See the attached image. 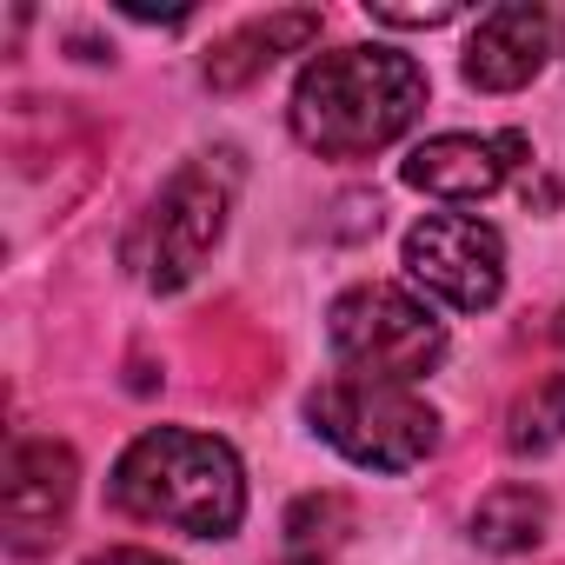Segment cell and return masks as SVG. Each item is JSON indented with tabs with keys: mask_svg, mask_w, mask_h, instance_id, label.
Here are the masks:
<instances>
[{
	"mask_svg": "<svg viewBox=\"0 0 565 565\" xmlns=\"http://www.w3.org/2000/svg\"><path fill=\"white\" fill-rule=\"evenodd\" d=\"M472 539H479L486 552H525V545H539V539H545V499H539L532 486H499V492H486L479 512H472Z\"/></svg>",
	"mask_w": 565,
	"mask_h": 565,
	"instance_id": "obj_11",
	"label": "cell"
},
{
	"mask_svg": "<svg viewBox=\"0 0 565 565\" xmlns=\"http://www.w3.org/2000/svg\"><path fill=\"white\" fill-rule=\"evenodd\" d=\"M287 565H320V558H287Z\"/></svg>",
	"mask_w": 565,
	"mask_h": 565,
	"instance_id": "obj_15",
	"label": "cell"
},
{
	"mask_svg": "<svg viewBox=\"0 0 565 565\" xmlns=\"http://www.w3.org/2000/svg\"><path fill=\"white\" fill-rule=\"evenodd\" d=\"M558 439H565V373H552L545 386H532V393L512 406L505 446H512V452H552Z\"/></svg>",
	"mask_w": 565,
	"mask_h": 565,
	"instance_id": "obj_12",
	"label": "cell"
},
{
	"mask_svg": "<svg viewBox=\"0 0 565 565\" xmlns=\"http://www.w3.org/2000/svg\"><path fill=\"white\" fill-rule=\"evenodd\" d=\"M426 114V74L399 47H333L307 61L294 87V140L327 160H360L393 147Z\"/></svg>",
	"mask_w": 565,
	"mask_h": 565,
	"instance_id": "obj_1",
	"label": "cell"
},
{
	"mask_svg": "<svg viewBox=\"0 0 565 565\" xmlns=\"http://www.w3.org/2000/svg\"><path fill=\"white\" fill-rule=\"evenodd\" d=\"M81 486V466L61 439H14L8 452V479H0V512H8V539L14 552H41L47 532L67 519Z\"/></svg>",
	"mask_w": 565,
	"mask_h": 565,
	"instance_id": "obj_7",
	"label": "cell"
},
{
	"mask_svg": "<svg viewBox=\"0 0 565 565\" xmlns=\"http://www.w3.org/2000/svg\"><path fill=\"white\" fill-rule=\"evenodd\" d=\"M307 419L320 426L327 446H340L353 466L373 472H406L439 446V413L393 380H360V373H333L313 399Z\"/></svg>",
	"mask_w": 565,
	"mask_h": 565,
	"instance_id": "obj_3",
	"label": "cell"
},
{
	"mask_svg": "<svg viewBox=\"0 0 565 565\" xmlns=\"http://www.w3.org/2000/svg\"><path fill=\"white\" fill-rule=\"evenodd\" d=\"M545 54H552V21L512 0V8L479 14V28L466 41V81L479 94H519L545 67Z\"/></svg>",
	"mask_w": 565,
	"mask_h": 565,
	"instance_id": "obj_9",
	"label": "cell"
},
{
	"mask_svg": "<svg viewBox=\"0 0 565 565\" xmlns=\"http://www.w3.org/2000/svg\"><path fill=\"white\" fill-rule=\"evenodd\" d=\"M307 41H320V14H266V21H246L239 34H226V41L206 54V81H213V87H246V81H259L279 54H300Z\"/></svg>",
	"mask_w": 565,
	"mask_h": 565,
	"instance_id": "obj_10",
	"label": "cell"
},
{
	"mask_svg": "<svg viewBox=\"0 0 565 565\" xmlns=\"http://www.w3.org/2000/svg\"><path fill=\"white\" fill-rule=\"evenodd\" d=\"M226 213H233V160L226 153L193 160L160 186L153 213L134 233V266H140V279L153 294H180L206 266V253L226 233Z\"/></svg>",
	"mask_w": 565,
	"mask_h": 565,
	"instance_id": "obj_5",
	"label": "cell"
},
{
	"mask_svg": "<svg viewBox=\"0 0 565 565\" xmlns=\"http://www.w3.org/2000/svg\"><path fill=\"white\" fill-rule=\"evenodd\" d=\"M114 505L147 519V525H173V532H193V539H226L246 519V479H239V459H233L226 439L186 433V426H153L120 452Z\"/></svg>",
	"mask_w": 565,
	"mask_h": 565,
	"instance_id": "obj_2",
	"label": "cell"
},
{
	"mask_svg": "<svg viewBox=\"0 0 565 565\" xmlns=\"http://www.w3.org/2000/svg\"><path fill=\"white\" fill-rule=\"evenodd\" d=\"M519 153H525V134H439L406 153V186L466 206V200L499 193L505 173L519 167Z\"/></svg>",
	"mask_w": 565,
	"mask_h": 565,
	"instance_id": "obj_8",
	"label": "cell"
},
{
	"mask_svg": "<svg viewBox=\"0 0 565 565\" xmlns=\"http://www.w3.org/2000/svg\"><path fill=\"white\" fill-rule=\"evenodd\" d=\"M373 21H386V28H446V21H459V8H373Z\"/></svg>",
	"mask_w": 565,
	"mask_h": 565,
	"instance_id": "obj_13",
	"label": "cell"
},
{
	"mask_svg": "<svg viewBox=\"0 0 565 565\" xmlns=\"http://www.w3.org/2000/svg\"><path fill=\"white\" fill-rule=\"evenodd\" d=\"M406 273L459 313H486L505 287V239L479 213H426L406 233Z\"/></svg>",
	"mask_w": 565,
	"mask_h": 565,
	"instance_id": "obj_6",
	"label": "cell"
},
{
	"mask_svg": "<svg viewBox=\"0 0 565 565\" xmlns=\"http://www.w3.org/2000/svg\"><path fill=\"white\" fill-rule=\"evenodd\" d=\"M87 565H173V558H160V552H147V545H114V552H94Z\"/></svg>",
	"mask_w": 565,
	"mask_h": 565,
	"instance_id": "obj_14",
	"label": "cell"
},
{
	"mask_svg": "<svg viewBox=\"0 0 565 565\" xmlns=\"http://www.w3.org/2000/svg\"><path fill=\"white\" fill-rule=\"evenodd\" d=\"M327 340H333L347 373L393 380V386H413L446 360V327L433 320V307L413 300L406 287H380V279L333 300Z\"/></svg>",
	"mask_w": 565,
	"mask_h": 565,
	"instance_id": "obj_4",
	"label": "cell"
}]
</instances>
